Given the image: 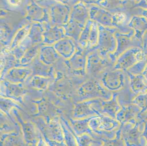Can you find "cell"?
I'll return each instance as SVG.
<instances>
[{
	"label": "cell",
	"instance_id": "obj_62",
	"mask_svg": "<svg viewBox=\"0 0 147 146\" xmlns=\"http://www.w3.org/2000/svg\"><path fill=\"white\" fill-rule=\"evenodd\" d=\"M130 1H135L136 0H130Z\"/></svg>",
	"mask_w": 147,
	"mask_h": 146
},
{
	"label": "cell",
	"instance_id": "obj_56",
	"mask_svg": "<svg viewBox=\"0 0 147 146\" xmlns=\"http://www.w3.org/2000/svg\"><path fill=\"white\" fill-rule=\"evenodd\" d=\"M5 47L0 43V53H3L4 49H5Z\"/></svg>",
	"mask_w": 147,
	"mask_h": 146
},
{
	"label": "cell",
	"instance_id": "obj_28",
	"mask_svg": "<svg viewBox=\"0 0 147 146\" xmlns=\"http://www.w3.org/2000/svg\"><path fill=\"white\" fill-rule=\"evenodd\" d=\"M91 117L83 119H70L69 123L71 127L76 135H80L86 134L90 135L95 139H101L93 133L89 127V122Z\"/></svg>",
	"mask_w": 147,
	"mask_h": 146
},
{
	"label": "cell",
	"instance_id": "obj_10",
	"mask_svg": "<svg viewBox=\"0 0 147 146\" xmlns=\"http://www.w3.org/2000/svg\"><path fill=\"white\" fill-rule=\"evenodd\" d=\"M125 72L112 67L105 70L99 77V80L106 89L110 91L121 89L125 85Z\"/></svg>",
	"mask_w": 147,
	"mask_h": 146
},
{
	"label": "cell",
	"instance_id": "obj_61",
	"mask_svg": "<svg viewBox=\"0 0 147 146\" xmlns=\"http://www.w3.org/2000/svg\"><path fill=\"white\" fill-rule=\"evenodd\" d=\"M40 1V0H34V1Z\"/></svg>",
	"mask_w": 147,
	"mask_h": 146
},
{
	"label": "cell",
	"instance_id": "obj_27",
	"mask_svg": "<svg viewBox=\"0 0 147 146\" xmlns=\"http://www.w3.org/2000/svg\"><path fill=\"white\" fill-rule=\"evenodd\" d=\"M69 19L85 26L90 19L87 5L80 2L75 3L71 7Z\"/></svg>",
	"mask_w": 147,
	"mask_h": 146
},
{
	"label": "cell",
	"instance_id": "obj_39",
	"mask_svg": "<svg viewBox=\"0 0 147 146\" xmlns=\"http://www.w3.org/2000/svg\"><path fill=\"white\" fill-rule=\"evenodd\" d=\"M13 108L22 110L20 105L16 101L9 98L0 96V111L7 116L12 121L13 119L10 113Z\"/></svg>",
	"mask_w": 147,
	"mask_h": 146
},
{
	"label": "cell",
	"instance_id": "obj_47",
	"mask_svg": "<svg viewBox=\"0 0 147 146\" xmlns=\"http://www.w3.org/2000/svg\"><path fill=\"white\" fill-rule=\"evenodd\" d=\"M147 63V62L146 60L140 61L125 71H127L134 75L142 74L146 67Z\"/></svg>",
	"mask_w": 147,
	"mask_h": 146
},
{
	"label": "cell",
	"instance_id": "obj_2",
	"mask_svg": "<svg viewBox=\"0 0 147 146\" xmlns=\"http://www.w3.org/2000/svg\"><path fill=\"white\" fill-rule=\"evenodd\" d=\"M89 125L93 133L99 139H112L121 126L116 119L104 115L91 117Z\"/></svg>",
	"mask_w": 147,
	"mask_h": 146
},
{
	"label": "cell",
	"instance_id": "obj_49",
	"mask_svg": "<svg viewBox=\"0 0 147 146\" xmlns=\"http://www.w3.org/2000/svg\"><path fill=\"white\" fill-rule=\"evenodd\" d=\"M134 7L147 9V0H140L138 2L136 3Z\"/></svg>",
	"mask_w": 147,
	"mask_h": 146
},
{
	"label": "cell",
	"instance_id": "obj_44",
	"mask_svg": "<svg viewBox=\"0 0 147 146\" xmlns=\"http://www.w3.org/2000/svg\"><path fill=\"white\" fill-rule=\"evenodd\" d=\"M131 103L136 105L140 107L141 110L138 114L137 119L147 111V92L144 93L140 94L134 100L128 102Z\"/></svg>",
	"mask_w": 147,
	"mask_h": 146
},
{
	"label": "cell",
	"instance_id": "obj_20",
	"mask_svg": "<svg viewBox=\"0 0 147 146\" xmlns=\"http://www.w3.org/2000/svg\"><path fill=\"white\" fill-rule=\"evenodd\" d=\"M43 44L53 45L66 37L63 26L53 25L50 23H44Z\"/></svg>",
	"mask_w": 147,
	"mask_h": 146
},
{
	"label": "cell",
	"instance_id": "obj_45",
	"mask_svg": "<svg viewBox=\"0 0 147 146\" xmlns=\"http://www.w3.org/2000/svg\"><path fill=\"white\" fill-rule=\"evenodd\" d=\"M18 135L15 133L5 134L1 137L0 146L20 145Z\"/></svg>",
	"mask_w": 147,
	"mask_h": 146
},
{
	"label": "cell",
	"instance_id": "obj_31",
	"mask_svg": "<svg viewBox=\"0 0 147 146\" xmlns=\"http://www.w3.org/2000/svg\"><path fill=\"white\" fill-rule=\"evenodd\" d=\"M112 14L113 27L117 28L118 31L127 33L132 30L128 27L129 20L128 16L125 12H118Z\"/></svg>",
	"mask_w": 147,
	"mask_h": 146
},
{
	"label": "cell",
	"instance_id": "obj_8",
	"mask_svg": "<svg viewBox=\"0 0 147 146\" xmlns=\"http://www.w3.org/2000/svg\"><path fill=\"white\" fill-rule=\"evenodd\" d=\"M89 52V51L78 48L71 57L68 60H64L68 75L74 77L86 76V60Z\"/></svg>",
	"mask_w": 147,
	"mask_h": 146
},
{
	"label": "cell",
	"instance_id": "obj_42",
	"mask_svg": "<svg viewBox=\"0 0 147 146\" xmlns=\"http://www.w3.org/2000/svg\"><path fill=\"white\" fill-rule=\"evenodd\" d=\"M32 44L27 37L24 40L9 52L18 61H20L28 49L32 46Z\"/></svg>",
	"mask_w": 147,
	"mask_h": 146
},
{
	"label": "cell",
	"instance_id": "obj_34",
	"mask_svg": "<svg viewBox=\"0 0 147 146\" xmlns=\"http://www.w3.org/2000/svg\"><path fill=\"white\" fill-rule=\"evenodd\" d=\"M63 27L65 36L72 39L77 43L84 26L69 19L68 22Z\"/></svg>",
	"mask_w": 147,
	"mask_h": 146
},
{
	"label": "cell",
	"instance_id": "obj_29",
	"mask_svg": "<svg viewBox=\"0 0 147 146\" xmlns=\"http://www.w3.org/2000/svg\"><path fill=\"white\" fill-rule=\"evenodd\" d=\"M124 72L129 78V86L134 93L139 94L147 92V85L145 82L146 80L142 74L134 75L127 71Z\"/></svg>",
	"mask_w": 147,
	"mask_h": 146
},
{
	"label": "cell",
	"instance_id": "obj_25",
	"mask_svg": "<svg viewBox=\"0 0 147 146\" xmlns=\"http://www.w3.org/2000/svg\"><path fill=\"white\" fill-rule=\"evenodd\" d=\"M29 67L32 70L31 75H39L55 79L57 71L53 66L47 65L39 60L38 56L30 64Z\"/></svg>",
	"mask_w": 147,
	"mask_h": 146
},
{
	"label": "cell",
	"instance_id": "obj_43",
	"mask_svg": "<svg viewBox=\"0 0 147 146\" xmlns=\"http://www.w3.org/2000/svg\"><path fill=\"white\" fill-rule=\"evenodd\" d=\"M98 37V24L92 21V25L90 33V39L88 42V46L86 50L90 51L93 49L97 43Z\"/></svg>",
	"mask_w": 147,
	"mask_h": 146
},
{
	"label": "cell",
	"instance_id": "obj_22",
	"mask_svg": "<svg viewBox=\"0 0 147 146\" xmlns=\"http://www.w3.org/2000/svg\"><path fill=\"white\" fill-rule=\"evenodd\" d=\"M53 46L59 55L64 60L71 57L78 48L77 42L67 37L58 41Z\"/></svg>",
	"mask_w": 147,
	"mask_h": 146
},
{
	"label": "cell",
	"instance_id": "obj_14",
	"mask_svg": "<svg viewBox=\"0 0 147 146\" xmlns=\"http://www.w3.org/2000/svg\"><path fill=\"white\" fill-rule=\"evenodd\" d=\"M24 18L30 23H44L50 22L49 10L32 0L27 7Z\"/></svg>",
	"mask_w": 147,
	"mask_h": 146
},
{
	"label": "cell",
	"instance_id": "obj_3",
	"mask_svg": "<svg viewBox=\"0 0 147 146\" xmlns=\"http://www.w3.org/2000/svg\"><path fill=\"white\" fill-rule=\"evenodd\" d=\"M77 92L78 97L81 99L80 101L96 99L109 100L113 94L102 85L99 80L94 78H89L82 83Z\"/></svg>",
	"mask_w": 147,
	"mask_h": 146
},
{
	"label": "cell",
	"instance_id": "obj_41",
	"mask_svg": "<svg viewBox=\"0 0 147 146\" xmlns=\"http://www.w3.org/2000/svg\"><path fill=\"white\" fill-rule=\"evenodd\" d=\"M92 23V21L90 19L85 25L77 42L78 48L84 50L87 49Z\"/></svg>",
	"mask_w": 147,
	"mask_h": 146
},
{
	"label": "cell",
	"instance_id": "obj_53",
	"mask_svg": "<svg viewBox=\"0 0 147 146\" xmlns=\"http://www.w3.org/2000/svg\"><path fill=\"white\" fill-rule=\"evenodd\" d=\"M11 12L0 7V18L8 16Z\"/></svg>",
	"mask_w": 147,
	"mask_h": 146
},
{
	"label": "cell",
	"instance_id": "obj_48",
	"mask_svg": "<svg viewBox=\"0 0 147 146\" xmlns=\"http://www.w3.org/2000/svg\"><path fill=\"white\" fill-rule=\"evenodd\" d=\"M78 2H80L86 5H95L100 6L104 0H76Z\"/></svg>",
	"mask_w": 147,
	"mask_h": 146
},
{
	"label": "cell",
	"instance_id": "obj_57",
	"mask_svg": "<svg viewBox=\"0 0 147 146\" xmlns=\"http://www.w3.org/2000/svg\"><path fill=\"white\" fill-rule=\"evenodd\" d=\"M2 80V79L1 78H0V96L3 97L1 92V83Z\"/></svg>",
	"mask_w": 147,
	"mask_h": 146
},
{
	"label": "cell",
	"instance_id": "obj_6",
	"mask_svg": "<svg viewBox=\"0 0 147 146\" xmlns=\"http://www.w3.org/2000/svg\"><path fill=\"white\" fill-rule=\"evenodd\" d=\"M114 65L109 58H105L96 49L92 50L87 55L86 64V76L99 79L101 75Z\"/></svg>",
	"mask_w": 147,
	"mask_h": 146
},
{
	"label": "cell",
	"instance_id": "obj_58",
	"mask_svg": "<svg viewBox=\"0 0 147 146\" xmlns=\"http://www.w3.org/2000/svg\"><path fill=\"white\" fill-rule=\"evenodd\" d=\"M3 2L4 0H0V7L3 8Z\"/></svg>",
	"mask_w": 147,
	"mask_h": 146
},
{
	"label": "cell",
	"instance_id": "obj_38",
	"mask_svg": "<svg viewBox=\"0 0 147 146\" xmlns=\"http://www.w3.org/2000/svg\"><path fill=\"white\" fill-rule=\"evenodd\" d=\"M43 44L35 45L28 48L20 60L21 64L24 67H29L33 61L38 55L40 47Z\"/></svg>",
	"mask_w": 147,
	"mask_h": 146
},
{
	"label": "cell",
	"instance_id": "obj_15",
	"mask_svg": "<svg viewBox=\"0 0 147 146\" xmlns=\"http://www.w3.org/2000/svg\"><path fill=\"white\" fill-rule=\"evenodd\" d=\"M1 92L3 97L11 99L22 104L23 97L26 94L28 91L24 87L23 84L11 83L2 79L1 83Z\"/></svg>",
	"mask_w": 147,
	"mask_h": 146
},
{
	"label": "cell",
	"instance_id": "obj_52",
	"mask_svg": "<svg viewBox=\"0 0 147 146\" xmlns=\"http://www.w3.org/2000/svg\"><path fill=\"white\" fill-rule=\"evenodd\" d=\"M5 114L0 111V130L3 129V127L5 126V117H4Z\"/></svg>",
	"mask_w": 147,
	"mask_h": 146
},
{
	"label": "cell",
	"instance_id": "obj_46",
	"mask_svg": "<svg viewBox=\"0 0 147 146\" xmlns=\"http://www.w3.org/2000/svg\"><path fill=\"white\" fill-rule=\"evenodd\" d=\"M103 146H124V142L122 138L121 126L116 133L115 138L112 139H102Z\"/></svg>",
	"mask_w": 147,
	"mask_h": 146
},
{
	"label": "cell",
	"instance_id": "obj_54",
	"mask_svg": "<svg viewBox=\"0 0 147 146\" xmlns=\"http://www.w3.org/2000/svg\"><path fill=\"white\" fill-rule=\"evenodd\" d=\"M142 75H143V76H144L145 80L146 81L147 83V63L146 65V67H145V69H144V71H143V73H142Z\"/></svg>",
	"mask_w": 147,
	"mask_h": 146
},
{
	"label": "cell",
	"instance_id": "obj_24",
	"mask_svg": "<svg viewBox=\"0 0 147 146\" xmlns=\"http://www.w3.org/2000/svg\"><path fill=\"white\" fill-rule=\"evenodd\" d=\"M39 59L45 64L55 67L63 59L53 45L43 44L38 55Z\"/></svg>",
	"mask_w": 147,
	"mask_h": 146
},
{
	"label": "cell",
	"instance_id": "obj_59",
	"mask_svg": "<svg viewBox=\"0 0 147 146\" xmlns=\"http://www.w3.org/2000/svg\"><path fill=\"white\" fill-rule=\"evenodd\" d=\"M3 69V67H0V78L1 77L2 72Z\"/></svg>",
	"mask_w": 147,
	"mask_h": 146
},
{
	"label": "cell",
	"instance_id": "obj_9",
	"mask_svg": "<svg viewBox=\"0 0 147 146\" xmlns=\"http://www.w3.org/2000/svg\"><path fill=\"white\" fill-rule=\"evenodd\" d=\"M12 110L18 124L20 126L25 144L28 146H37L42 135L36 125L33 122L23 121L16 108H13Z\"/></svg>",
	"mask_w": 147,
	"mask_h": 146
},
{
	"label": "cell",
	"instance_id": "obj_23",
	"mask_svg": "<svg viewBox=\"0 0 147 146\" xmlns=\"http://www.w3.org/2000/svg\"><path fill=\"white\" fill-rule=\"evenodd\" d=\"M93 99L80 101L74 105L73 119H83L94 116L100 115L93 106Z\"/></svg>",
	"mask_w": 147,
	"mask_h": 146
},
{
	"label": "cell",
	"instance_id": "obj_36",
	"mask_svg": "<svg viewBox=\"0 0 147 146\" xmlns=\"http://www.w3.org/2000/svg\"><path fill=\"white\" fill-rule=\"evenodd\" d=\"M129 0H104L100 7L112 13L118 12H125L126 5Z\"/></svg>",
	"mask_w": 147,
	"mask_h": 146
},
{
	"label": "cell",
	"instance_id": "obj_19",
	"mask_svg": "<svg viewBox=\"0 0 147 146\" xmlns=\"http://www.w3.org/2000/svg\"><path fill=\"white\" fill-rule=\"evenodd\" d=\"M7 17L0 18V43L5 47L9 46L17 30L24 26L18 25L13 26Z\"/></svg>",
	"mask_w": 147,
	"mask_h": 146
},
{
	"label": "cell",
	"instance_id": "obj_16",
	"mask_svg": "<svg viewBox=\"0 0 147 146\" xmlns=\"http://www.w3.org/2000/svg\"><path fill=\"white\" fill-rule=\"evenodd\" d=\"M32 103L37 106V112L34 115V117H41L46 122L54 118L58 117L60 111L52 103L47 99L42 98L34 100Z\"/></svg>",
	"mask_w": 147,
	"mask_h": 146
},
{
	"label": "cell",
	"instance_id": "obj_5",
	"mask_svg": "<svg viewBox=\"0 0 147 146\" xmlns=\"http://www.w3.org/2000/svg\"><path fill=\"white\" fill-rule=\"evenodd\" d=\"M98 25V39L96 45L93 49L97 51L103 57L109 58V55L113 53L116 49L115 33L118 31V29L115 27Z\"/></svg>",
	"mask_w": 147,
	"mask_h": 146
},
{
	"label": "cell",
	"instance_id": "obj_50",
	"mask_svg": "<svg viewBox=\"0 0 147 146\" xmlns=\"http://www.w3.org/2000/svg\"><path fill=\"white\" fill-rule=\"evenodd\" d=\"M140 121L142 122L143 123H145V127H144V131L142 133V136L145 138L146 141V145L147 146V118H144V119L139 120Z\"/></svg>",
	"mask_w": 147,
	"mask_h": 146
},
{
	"label": "cell",
	"instance_id": "obj_21",
	"mask_svg": "<svg viewBox=\"0 0 147 146\" xmlns=\"http://www.w3.org/2000/svg\"><path fill=\"white\" fill-rule=\"evenodd\" d=\"M32 74V70L29 67H18L8 70L1 78L11 83L23 84Z\"/></svg>",
	"mask_w": 147,
	"mask_h": 146
},
{
	"label": "cell",
	"instance_id": "obj_12",
	"mask_svg": "<svg viewBox=\"0 0 147 146\" xmlns=\"http://www.w3.org/2000/svg\"><path fill=\"white\" fill-rule=\"evenodd\" d=\"M142 60L146 61L142 49L139 47H133L127 50L117 58L113 68L125 71L137 62Z\"/></svg>",
	"mask_w": 147,
	"mask_h": 146
},
{
	"label": "cell",
	"instance_id": "obj_13",
	"mask_svg": "<svg viewBox=\"0 0 147 146\" xmlns=\"http://www.w3.org/2000/svg\"><path fill=\"white\" fill-rule=\"evenodd\" d=\"M118 95V93H114L112 97L109 100L101 99H94L93 106L100 115L108 116L116 119V114L121 109L117 99Z\"/></svg>",
	"mask_w": 147,
	"mask_h": 146
},
{
	"label": "cell",
	"instance_id": "obj_55",
	"mask_svg": "<svg viewBox=\"0 0 147 146\" xmlns=\"http://www.w3.org/2000/svg\"><path fill=\"white\" fill-rule=\"evenodd\" d=\"M142 9V10L141 12V15L145 17L147 20V9Z\"/></svg>",
	"mask_w": 147,
	"mask_h": 146
},
{
	"label": "cell",
	"instance_id": "obj_37",
	"mask_svg": "<svg viewBox=\"0 0 147 146\" xmlns=\"http://www.w3.org/2000/svg\"><path fill=\"white\" fill-rule=\"evenodd\" d=\"M60 122L63 130L64 140L66 145L78 146L70 123L62 117L60 118Z\"/></svg>",
	"mask_w": 147,
	"mask_h": 146
},
{
	"label": "cell",
	"instance_id": "obj_35",
	"mask_svg": "<svg viewBox=\"0 0 147 146\" xmlns=\"http://www.w3.org/2000/svg\"><path fill=\"white\" fill-rule=\"evenodd\" d=\"M29 79L30 87L40 91H46L51 85L55 79L39 75H31Z\"/></svg>",
	"mask_w": 147,
	"mask_h": 146
},
{
	"label": "cell",
	"instance_id": "obj_7",
	"mask_svg": "<svg viewBox=\"0 0 147 146\" xmlns=\"http://www.w3.org/2000/svg\"><path fill=\"white\" fill-rule=\"evenodd\" d=\"M134 32L133 30L127 33L117 31L115 33L116 39L117 46L115 51L108 56L111 63L114 65L117 58L127 50L133 48L139 47L142 49L143 43L134 37Z\"/></svg>",
	"mask_w": 147,
	"mask_h": 146
},
{
	"label": "cell",
	"instance_id": "obj_18",
	"mask_svg": "<svg viewBox=\"0 0 147 146\" xmlns=\"http://www.w3.org/2000/svg\"><path fill=\"white\" fill-rule=\"evenodd\" d=\"M141 109L136 105L131 103L128 105H122L116 116V120L121 125L127 123H136L138 114Z\"/></svg>",
	"mask_w": 147,
	"mask_h": 146
},
{
	"label": "cell",
	"instance_id": "obj_4",
	"mask_svg": "<svg viewBox=\"0 0 147 146\" xmlns=\"http://www.w3.org/2000/svg\"><path fill=\"white\" fill-rule=\"evenodd\" d=\"M49 10L50 22L53 25L63 26L70 19L71 7L55 0H40L35 1Z\"/></svg>",
	"mask_w": 147,
	"mask_h": 146
},
{
	"label": "cell",
	"instance_id": "obj_33",
	"mask_svg": "<svg viewBox=\"0 0 147 146\" xmlns=\"http://www.w3.org/2000/svg\"><path fill=\"white\" fill-rule=\"evenodd\" d=\"M44 31L43 24L38 22L32 23L27 37L32 42L33 45L43 44Z\"/></svg>",
	"mask_w": 147,
	"mask_h": 146
},
{
	"label": "cell",
	"instance_id": "obj_17",
	"mask_svg": "<svg viewBox=\"0 0 147 146\" xmlns=\"http://www.w3.org/2000/svg\"><path fill=\"white\" fill-rule=\"evenodd\" d=\"M90 19L98 25L106 27H114L112 23L113 14L98 5H87Z\"/></svg>",
	"mask_w": 147,
	"mask_h": 146
},
{
	"label": "cell",
	"instance_id": "obj_32",
	"mask_svg": "<svg viewBox=\"0 0 147 146\" xmlns=\"http://www.w3.org/2000/svg\"><path fill=\"white\" fill-rule=\"evenodd\" d=\"M32 23L22 27L16 31L8 47H5L3 53L9 52L20 45L27 37Z\"/></svg>",
	"mask_w": 147,
	"mask_h": 146
},
{
	"label": "cell",
	"instance_id": "obj_60",
	"mask_svg": "<svg viewBox=\"0 0 147 146\" xmlns=\"http://www.w3.org/2000/svg\"><path fill=\"white\" fill-rule=\"evenodd\" d=\"M140 1V0H136L135 2L136 3L138 2H139V1Z\"/></svg>",
	"mask_w": 147,
	"mask_h": 146
},
{
	"label": "cell",
	"instance_id": "obj_26",
	"mask_svg": "<svg viewBox=\"0 0 147 146\" xmlns=\"http://www.w3.org/2000/svg\"><path fill=\"white\" fill-rule=\"evenodd\" d=\"M128 27L134 30V37L143 43L144 34L147 31V20L142 15H134L129 21Z\"/></svg>",
	"mask_w": 147,
	"mask_h": 146
},
{
	"label": "cell",
	"instance_id": "obj_51",
	"mask_svg": "<svg viewBox=\"0 0 147 146\" xmlns=\"http://www.w3.org/2000/svg\"><path fill=\"white\" fill-rule=\"evenodd\" d=\"M55 1L62 3L64 4H67L71 7H72L75 3H78L76 0H55Z\"/></svg>",
	"mask_w": 147,
	"mask_h": 146
},
{
	"label": "cell",
	"instance_id": "obj_1",
	"mask_svg": "<svg viewBox=\"0 0 147 146\" xmlns=\"http://www.w3.org/2000/svg\"><path fill=\"white\" fill-rule=\"evenodd\" d=\"M32 122L41 133L48 146H66L64 140L60 119L57 117L46 122L41 117H35Z\"/></svg>",
	"mask_w": 147,
	"mask_h": 146
},
{
	"label": "cell",
	"instance_id": "obj_40",
	"mask_svg": "<svg viewBox=\"0 0 147 146\" xmlns=\"http://www.w3.org/2000/svg\"><path fill=\"white\" fill-rule=\"evenodd\" d=\"M72 133L75 137L78 146H103V143L101 139H98L92 137L90 135H77L74 133L71 128Z\"/></svg>",
	"mask_w": 147,
	"mask_h": 146
},
{
	"label": "cell",
	"instance_id": "obj_30",
	"mask_svg": "<svg viewBox=\"0 0 147 146\" xmlns=\"http://www.w3.org/2000/svg\"><path fill=\"white\" fill-rule=\"evenodd\" d=\"M32 0H4L3 8L10 12L21 14L25 17L28 5Z\"/></svg>",
	"mask_w": 147,
	"mask_h": 146
},
{
	"label": "cell",
	"instance_id": "obj_11",
	"mask_svg": "<svg viewBox=\"0 0 147 146\" xmlns=\"http://www.w3.org/2000/svg\"><path fill=\"white\" fill-rule=\"evenodd\" d=\"M143 123L139 121L135 125L127 123L121 125V136L125 145L142 146L146 145L145 138L142 136V131L140 130V125Z\"/></svg>",
	"mask_w": 147,
	"mask_h": 146
}]
</instances>
